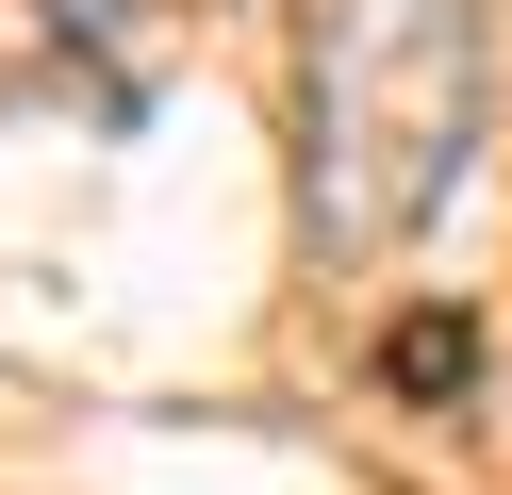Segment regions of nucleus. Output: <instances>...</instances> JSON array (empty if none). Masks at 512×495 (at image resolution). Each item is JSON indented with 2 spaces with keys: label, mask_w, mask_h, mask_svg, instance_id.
Instances as JSON below:
<instances>
[{
  "label": "nucleus",
  "mask_w": 512,
  "mask_h": 495,
  "mask_svg": "<svg viewBox=\"0 0 512 495\" xmlns=\"http://www.w3.org/2000/svg\"><path fill=\"white\" fill-rule=\"evenodd\" d=\"M380 380H397V396H463L479 380V314H397V330H380Z\"/></svg>",
  "instance_id": "f03ea898"
},
{
  "label": "nucleus",
  "mask_w": 512,
  "mask_h": 495,
  "mask_svg": "<svg viewBox=\"0 0 512 495\" xmlns=\"http://www.w3.org/2000/svg\"><path fill=\"white\" fill-rule=\"evenodd\" d=\"M496 132V0H314L298 17V231L397 264Z\"/></svg>",
  "instance_id": "f257e3e1"
}]
</instances>
